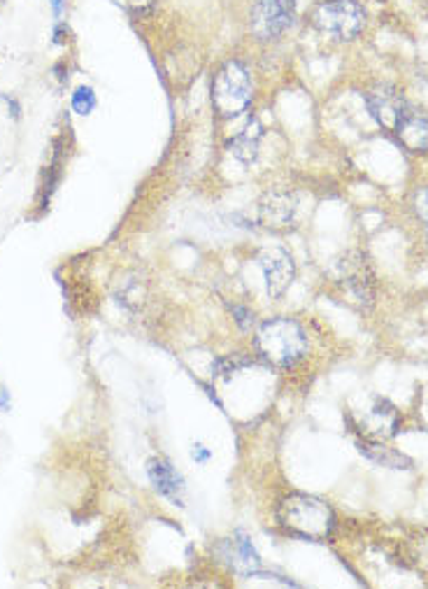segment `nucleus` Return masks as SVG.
Here are the masks:
<instances>
[{"instance_id": "20e7f679", "label": "nucleus", "mask_w": 428, "mask_h": 589, "mask_svg": "<svg viewBox=\"0 0 428 589\" xmlns=\"http://www.w3.org/2000/svg\"><path fill=\"white\" fill-rule=\"evenodd\" d=\"M312 24L319 33L347 43L364 31L366 14L357 0H324L317 5Z\"/></svg>"}, {"instance_id": "9d476101", "label": "nucleus", "mask_w": 428, "mask_h": 589, "mask_svg": "<svg viewBox=\"0 0 428 589\" xmlns=\"http://www.w3.org/2000/svg\"><path fill=\"white\" fill-rule=\"evenodd\" d=\"M296 213H299V198L287 189L268 191L259 203L261 224L268 229H287L296 222Z\"/></svg>"}, {"instance_id": "5701e85b", "label": "nucleus", "mask_w": 428, "mask_h": 589, "mask_svg": "<svg viewBox=\"0 0 428 589\" xmlns=\"http://www.w3.org/2000/svg\"><path fill=\"white\" fill-rule=\"evenodd\" d=\"M10 410V392L7 389H0V413Z\"/></svg>"}, {"instance_id": "412c9836", "label": "nucleus", "mask_w": 428, "mask_h": 589, "mask_svg": "<svg viewBox=\"0 0 428 589\" xmlns=\"http://www.w3.org/2000/svg\"><path fill=\"white\" fill-rule=\"evenodd\" d=\"M191 457L195 459V464H207L210 461V450L205 448V445H201V442H195L194 448H191Z\"/></svg>"}, {"instance_id": "f03ea898", "label": "nucleus", "mask_w": 428, "mask_h": 589, "mask_svg": "<svg viewBox=\"0 0 428 589\" xmlns=\"http://www.w3.org/2000/svg\"><path fill=\"white\" fill-rule=\"evenodd\" d=\"M277 522L291 534L308 540H326L333 534V508L312 494H289L277 506Z\"/></svg>"}, {"instance_id": "ddd939ff", "label": "nucleus", "mask_w": 428, "mask_h": 589, "mask_svg": "<svg viewBox=\"0 0 428 589\" xmlns=\"http://www.w3.org/2000/svg\"><path fill=\"white\" fill-rule=\"evenodd\" d=\"M394 133H396L403 147L410 149V152H428V112L407 108Z\"/></svg>"}, {"instance_id": "4468645a", "label": "nucleus", "mask_w": 428, "mask_h": 589, "mask_svg": "<svg viewBox=\"0 0 428 589\" xmlns=\"http://www.w3.org/2000/svg\"><path fill=\"white\" fill-rule=\"evenodd\" d=\"M261 136H263V126L259 124V119H250L240 128V133H235L233 140L228 142V152L233 154L240 164H252L259 157Z\"/></svg>"}, {"instance_id": "b1692460", "label": "nucleus", "mask_w": 428, "mask_h": 589, "mask_svg": "<svg viewBox=\"0 0 428 589\" xmlns=\"http://www.w3.org/2000/svg\"><path fill=\"white\" fill-rule=\"evenodd\" d=\"M63 35H68V28H65L63 24H61V26H56V31H54V43L56 44H63L65 43Z\"/></svg>"}, {"instance_id": "6e6552de", "label": "nucleus", "mask_w": 428, "mask_h": 589, "mask_svg": "<svg viewBox=\"0 0 428 589\" xmlns=\"http://www.w3.org/2000/svg\"><path fill=\"white\" fill-rule=\"evenodd\" d=\"M366 105L370 109V117H373L382 128L394 133V128L398 126V121L403 119V115L407 112L410 105L405 103L403 93L398 91L396 87L391 84H377L375 89H370L366 93Z\"/></svg>"}, {"instance_id": "6ab92c4d", "label": "nucleus", "mask_w": 428, "mask_h": 589, "mask_svg": "<svg viewBox=\"0 0 428 589\" xmlns=\"http://www.w3.org/2000/svg\"><path fill=\"white\" fill-rule=\"evenodd\" d=\"M231 310H233V315H235V322H238L240 328H244V331H247V328H250L252 324H254V312L247 310V308L233 306Z\"/></svg>"}, {"instance_id": "dca6fc26", "label": "nucleus", "mask_w": 428, "mask_h": 589, "mask_svg": "<svg viewBox=\"0 0 428 589\" xmlns=\"http://www.w3.org/2000/svg\"><path fill=\"white\" fill-rule=\"evenodd\" d=\"M250 364H252V359H250V356H244V355L219 356V359L214 361V364H212V375L228 380V377L235 375V373H240L244 368V366H250Z\"/></svg>"}, {"instance_id": "2eb2a0df", "label": "nucleus", "mask_w": 428, "mask_h": 589, "mask_svg": "<svg viewBox=\"0 0 428 589\" xmlns=\"http://www.w3.org/2000/svg\"><path fill=\"white\" fill-rule=\"evenodd\" d=\"M358 450H361V454H366L370 461L386 466V469H410V459L403 457V454L396 452V450L386 448L382 441H370V438H364V441L358 442Z\"/></svg>"}, {"instance_id": "f3484780", "label": "nucleus", "mask_w": 428, "mask_h": 589, "mask_svg": "<svg viewBox=\"0 0 428 589\" xmlns=\"http://www.w3.org/2000/svg\"><path fill=\"white\" fill-rule=\"evenodd\" d=\"M72 109L81 117L91 115L96 109V93H93L91 87H80L72 93Z\"/></svg>"}, {"instance_id": "423d86ee", "label": "nucleus", "mask_w": 428, "mask_h": 589, "mask_svg": "<svg viewBox=\"0 0 428 589\" xmlns=\"http://www.w3.org/2000/svg\"><path fill=\"white\" fill-rule=\"evenodd\" d=\"M293 24V0H254L250 31L261 43L282 38Z\"/></svg>"}, {"instance_id": "1a4fd4ad", "label": "nucleus", "mask_w": 428, "mask_h": 589, "mask_svg": "<svg viewBox=\"0 0 428 589\" xmlns=\"http://www.w3.org/2000/svg\"><path fill=\"white\" fill-rule=\"evenodd\" d=\"M222 562L226 564L231 571H235L243 578H252V575H261L263 573V564L261 556L256 552V547L252 546V538L244 534H235L231 538L222 540V546L217 547Z\"/></svg>"}, {"instance_id": "9b49d317", "label": "nucleus", "mask_w": 428, "mask_h": 589, "mask_svg": "<svg viewBox=\"0 0 428 589\" xmlns=\"http://www.w3.org/2000/svg\"><path fill=\"white\" fill-rule=\"evenodd\" d=\"M361 433L370 441H386L394 438L401 426V415L389 401H375L361 420Z\"/></svg>"}, {"instance_id": "7ed1b4c3", "label": "nucleus", "mask_w": 428, "mask_h": 589, "mask_svg": "<svg viewBox=\"0 0 428 589\" xmlns=\"http://www.w3.org/2000/svg\"><path fill=\"white\" fill-rule=\"evenodd\" d=\"M252 103V77L240 61H226L212 82V105L224 119L243 115Z\"/></svg>"}, {"instance_id": "f8f14e48", "label": "nucleus", "mask_w": 428, "mask_h": 589, "mask_svg": "<svg viewBox=\"0 0 428 589\" xmlns=\"http://www.w3.org/2000/svg\"><path fill=\"white\" fill-rule=\"evenodd\" d=\"M147 475H149L154 489L161 497H166L175 506H185V478L175 470V466L170 461H166V459H149L147 461Z\"/></svg>"}, {"instance_id": "aec40b11", "label": "nucleus", "mask_w": 428, "mask_h": 589, "mask_svg": "<svg viewBox=\"0 0 428 589\" xmlns=\"http://www.w3.org/2000/svg\"><path fill=\"white\" fill-rule=\"evenodd\" d=\"M128 10L138 12V14H147L154 7V0H124Z\"/></svg>"}, {"instance_id": "f257e3e1", "label": "nucleus", "mask_w": 428, "mask_h": 589, "mask_svg": "<svg viewBox=\"0 0 428 589\" xmlns=\"http://www.w3.org/2000/svg\"><path fill=\"white\" fill-rule=\"evenodd\" d=\"M309 343L308 333L296 319L289 317H275L261 324L256 333V352L263 361L277 368H291L305 359Z\"/></svg>"}, {"instance_id": "0eeeda50", "label": "nucleus", "mask_w": 428, "mask_h": 589, "mask_svg": "<svg viewBox=\"0 0 428 589\" xmlns=\"http://www.w3.org/2000/svg\"><path fill=\"white\" fill-rule=\"evenodd\" d=\"M259 268L263 273V282H266V291L271 299L284 296V291L291 287L293 278H296L293 257L282 247H268V250L261 252Z\"/></svg>"}, {"instance_id": "a211bd4d", "label": "nucleus", "mask_w": 428, "mask_h": 589, "mask_svg": "<svg viewBox=\"0 0 428 589\" xmlns=\"http://www.w3.org/2000/svg\"><path fill=\"white\" fill-rule=\"evenodd\" d=\"M413 208H414V214L422 219L428 229V186H423V189H419L417 194H414Z\"/></svg>"}, {"instance_id": "39448f33", "label": "nucleus", "mask_w": 428, "mask_h": 589, "mask_svg": "<svg viewBox=\"0 0 428 589\" xmlns=\"http://www.w3.org/2000/svg\"><path fill=\"white\" fill-rule=\"evenodd\" d=\"M333 280L342 291H347L358 306H370L375 296V275L368 259L361 252H347L333 263Z\"/></svg>"}, {"instance_id": "4be33fe9", "label": "nucleus", "mask_w": 428, "mask_h": 589, "mask_svg": "<svg viewBox=\"0 0 428 589\" xmlns=\"http://www.w3.org/2000/svg\"><path fill=\"white\" fill-rule=\"evenodd\" d=\"M49 5L54 10V17L61 19L65 14V0H49Z\"/></svg>"}]
</instances>
